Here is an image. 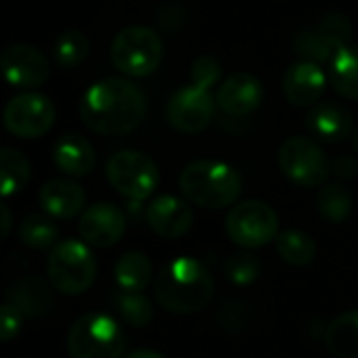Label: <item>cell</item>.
I'll use <instances>...</instances> for the list:
<instances>
[{
  "mask_svg": "<svg viewBox=\"0 0 358 358\" xmlns=\"http://www.w3.org/2000/svg\"><path fill=\"white\" fill-rule=\"evenodd\" d=\"M145 118V97L127 78H103L87 89L80 120L99 135H127Z\"/></svg>",
  "mask_w": 358,
  "mask_h": 358,
  "instance_id": "1",
  "label": "cell"
},
{
  "mask_svg": "<svg viewBox=\"0 0 358 358\" xmlns=\"http://www.w3.org/2000/svg\"><path fill=\"white\" fill-rule=\"evenodd\" d=\"M213 287V276L203 262L177 257L156 274L154 297L166 312L194 314L211 301Z\"/></svg>",
  "mask_w": 358,
  "mask_h": 358,
  "instance_id": "2",
  "label": "cell"
},
{
  "mask_svg": "<svg viewBox=\"0 0 358 358\" xmlns=\"http://www.w3.org/2000/svg\"><path fill=\"white\" fill-rule=\"evenodd\" d=\"M179 190L199 207L224 209L238 201L243 192V179L226 162L220 160H194L184 166L179 175Z\"/></svg>",
  "mask_w": 358,
  "mask_h": 358,
  "instance_id": "3",
  "label": "cell"
},
{
  "mask_svg": "<svg viewBox=\"0 0 358 358\" xmlns=\"http://www.w3.org/2000/svg\"><path fill=\"white\" fill-rule=\"evenodd\" d=\"M124 335L120 324L99 312L80 316L68 333L70 358H122Z\"/></svg>",
  "mask_w": 358,
  "mask_h": 358,
  "instance_id": "4",
  "label": "cell"
},
{
  "mask_svg": "<svg viewBox=\"0 0 358 358\" xmlns=\"http://www.w3.org/2000/svg\"><path fill=\"white\" fill-rule=\"evenodd\" d=\"M47 274L53 289L66 295H80L93 287L97 276V262L85 243L62 241L49 255Z\"/></svg>",
  "mask_w": 358,
  "mask_h": 358,
  "instance_id": "5",
  "label": "cell"
},
{
  "mask_svg": "<svg viewBox=\"0 0 358 358\" xmlns=\"http://www.w3.org/2000/svg\"><path fill=\"white\" fill-rule=\"evenodd\" d=\"M162 41L158 32L145 26L122 28L112 41V62L114 66L133 78L150 76L162 62Z\"/></svg>",
  "mask_w": 358,
  "mask_h": 358,
  "instance_id": "6",
  "label": "cell"
},
{
  "mask_svg": "<svg viewBox=\"0 0 358 358\" xmlns=\"http://www.w3.org/2000/svg\"><path fill=\"white\" fill-rule=\"evenodd\" d=\"M106 175L110 186L133 203L150 199L158 186L156 162L137 150H122L112 154L106 164Z\"/></svg>",
  "mask_w": 358,
  "mask_h": 358,
  "instance_id": "7",
  "label": "cell"
},
{
  "mask_svg": "<svg viewBox=\"0 0 358 358\" xmlns=\"http://www.w3.org/2000/svg\"><path fill=\"white\" fill-rule=\"evenodd\" d=\"M278 166L282 175L301 188H316L327 182L331 164L322 148L310 137H289L278 150Z\"/></svg>",
  "mask_w": 358,
  "mask_h": 358,
  "instance_id": "8",
  "label": "cell"
},
{
  "mask_svg": "<svg viewBox=\"0 0 358 358\" xmlns=\"http://www.w3.org/2000/svg\"><path fill=\"white\" fill-rule=\"evenodd\" d=\"M230 241L243 249H262L278 236V215L262 201H245L232 207L226 217Z\"/></svg>",
  "mask_w": 358,
  "mask_h": 358,
  "instance_id": "9",
  "label": "cell"
},
{
  "mask_svg": "<svg viewBox=\"0 0 358 358\" xmlns=\"http://www.w3.org/2000/svg\"><path fill=\"white\" fill-rule=\"evenodd\" d=\"M352 41V24L341 13H327L316 26L301 30L295 36V51L314 64L331 62Z\"/></svg>",
  "mask_w": 358,
  "mask_h": 358,
  "instance_id": "10",
  "label": "cell"
},
{
  "mask_svg": "<svg viewBox=\"0 0 358 358\" xmlns=\"http://www.w3.org/2000/svg\"><path fill=\"white\" fill-rule=\"evenodd\" d=\"M55 114V103L47 95L26 91L7 101L3 120L7 131L15 137L34 139L51 131Z\"/></svg>",
  "mask_w": 358,
  "mask_h": 358,
  "instance_id": "11",
  "label": "cell"
},
{
  "mask_svg": "<svg viewBox=\"0 0 358 358\" xmlns=\"http://www.w3.org/2000/svg\"><path fill=\"white\" fill-rule=\"evenodd\" d=\"M0 74L17 89H34L47 83L51 66L34 45L11 43L0 51Z\"/></svg>",
  "mask_w": 358,
  "mask_h": 358,
  "instance_id": "12",
  "label": "cell"
},
{
  "mask_svg": "<svg viewBox=\"0 0 358 358\" xmlns=\"http://www.w3.org/2000/svg\"><path fill=\"white\" fill-rule=\"evenodd\" d=\"M215 116V99L211 91L196 85L175 91L166 106V118L179 133H201Z\"/></svg>",
  "mask_w": 358,
  "mask_h": 358,
  "instance_id": "13",
  "label": "cell"
},
{
  "mask_svg": "<svg viewBox=\"0 0 358 358\" xmlns=\"http://www.w3.org/2000/svg\"><path fill=\"white\" fill-rule=\"evenodd\" d=\"M124 228H127L124 213L110 203H97L89 207L78 222V232L83 241L95 249L114 247L122 238Z\"/></svg>",
  "mask_w": 358,
  "mask_h": 358,
  "instance_id": "14",
  "label": "cell"
},
{
  "mask_svg": "<svg viewBox=\"0 0 358 358\" xmlns=\"http://www.w3.org/2000/svg\"><path fill=\"white\" fill-rule=\"evenodd\" d=\"M192 209L177 196H158L145 209V222L160 238H182L192 228Z\"/></svg>",
  "mask_w": 358,
  "mask_h": 358,
  "instance_id": "15",
  "label": "cell"
},
{
  "mask_svg": "<svg viewBox=\"0 0 358 358\" xmlns=\"http://www.w3.org/2000/svg\"><path fill=\"white\" fill-rule=\"evenodd\" d=\"M327 87V74L314 62L301 59L291 64L282 74V93L289 103L306 108L318 101Z\"/></svg>",
  "mask_w": 358,
  "mask_h": 358,
  "instance_id": "16",
  "label": "cell"
},
{
  "mask_svg": "<svg viewBox=\"0 0 358 358\" xmlns=\"http://www.w3.org/2000/svg\"><path fill=\"white\" fill-rule=\"evenodd\" d=\"M264 99L262 83L247 72L232 74L217 91V106L230 116H247L259 108Z\"/></svg>",
  "mask_w": 358,
  "mask_h": 358,
  "instance_id": "17",
  "label": "cell"
},
{
  "mask_svg": "<svg viewBox=\"0 0 358 358\" xmlns=\"http://www.w3.org/2000/svg\"><path fill=\"white\" fill-rule=\"evenodd\" d=\"M306 127L310 135L318 141L337 143L352 133L354 118L345 106L335 101H322L310 108V112L306 114Z\"/></svg>",
  "mask_w": 358,
  "mask_h": 358,
  "instance_id": "18",
  "label": "cell"
},
{
  "mask_svg": "<svg viewBox=\"0 0 358 358\" xmlns=\"http://www.w3.org/2000/svg\"><path fill=\"white\" fill-rule=\"evenodd\" d=\"M85 190L70 179H51L38 192V203L49 217L72 220L85 207Z\"/></svg>",
  "mask_w": 358,
  "mask_h": 358,
  "instance_id": "19",
  "label": "cell"
},
{
  "mask_svg": "<svg viewBox=\"0 0 358 358\" xmlns=\"http://www.w3.org/2000/svg\"><path fill=\"white\" fill-rule=\"evenodd\" d=\"M55 164L70 177H85L95 169V150L89 139L76 133H68L57 139L53 148Z\"/></svg>",
  "mask_w": 358,
  "mask_h": 358,
  "instance_id": "20",
  "label": "cell"
},
{
  "mask_svg": "<svg viewBox=\"0 0 358 358\" xmlns=\"http://www.w3.org/2000/svg\"><path fill=\"white\" fill-rule=\"evenodd\" d=\"M324 343L337 358H358V310L333 318L324 331Z\"/></svg>",
  "mask_w": 358,
  "mask_h": 358,
  "instance_id": "21",
  "label": "cell"
},
{
  "mask_svg": "<svg viewBox=\"0 0 358 358\" xmlns=\"http://www.w3.org/2000/svg\"><path fill=\"white\" fill-rule=\"evenodd\" d=\"M329 80L341 97L358 101V45L343 47L329 62Z\"/></svg>",
  "mask_w": 358,
  "mask_h": 358,
  "instance_id": "22",
  "label": "cell"
},
{
  "mask_svg": "<svg viewBox=\"0 0 358 358\" xmlns=\"http://www.w3.org/2000/svg\"><path fill=\"white\" fill-rule=\"evenodd\" d=\"M114 278L124 293H141L152 280V262L139 251H129L116 262Z\"/></svg>",
  "mask_w": 358,
  "mask_h": 358,
  "instance_id": "23",
  "label": "cell"
},
{
  "mask_svg": "<svg viewBox=\"0 0 358 358\" xmlns=\"http://www.w3.org/2000/svg\"><path fill=\"white\" fill-rule=\"evenodd\" d=\"M30 182V160L13 148H0V199L13 196Z\"/></svg>",
  "mask_w": 358,
  "mask_h": 358,
  "instance_id": "24",
  "label": "cell"
},
{
  "mask_svg": "<svg viewBox=\"0 0 358 358\" xmlns=\"http://www.w3.org/2000/svg\"><path fill=\"white\" fill-rule=\"evenodd\" d=\"M11 303L28 316H41L53 306L49 287L41 278H26L9 291Z\"/></svg>",
  "mask_w": 358,
  "mask_h": 358,
  "instance_id": "25",
  "label": "cell"
},
{
  "mask_svg": "<svg viewBox=\"0 0 358 358\" xmlns=\"http://www.w3.org/2000/svg\"><path fill=\"white\" fill-rule=\"evenodd\" d=\"M274 245H276V253L280 255V259L289 266H308L316 257L314 238L299 230L278 232Z\"/></svg>",
  "mask_w": 358,
  "mask_h": 358,
  "instance_id": "26",
  "label": "cell"
},
{
  "mask_svg": "<svg viewBox=\"0 0 358 358\" xmlns=\"http://www.w3.org/2000/svg\"><path fill=\"white\" fill-rule=\"evenodd\" d=\"M20 236L28 247H32L36 251H45V249L57 245L59 228L53 222V217L43 215V213H32L24 220V224L20 228Z\"/></svg>",
  "mask_w": 358,
  "mask_h": 358,
  "instance_id": "27",
  "label": "cell"
},
{
  "mask_svg": "<svg viewBox=\"0 0 358 358\" xmlns=\"http://www.w3.org/2000/svg\"><path fill=\"white\" fill-rule=\"evenodd\" d=\"M318 213L331 224H343L352 213V196L341 184H327L316 201Z\"/></svg>",
  "mask_w": 358,
  "mask_h": 358,
  "instance_id": "28",
  "label": "cell"
},
{
  "mask_svg": "<svg viewBox=\"0 0 358 358\" xmlns=\"http://www.w3.org/2000/svg\"><path fill=\"white\" fill-rule=\"evenodd\" d=\"M55 62L62 68L80 66L89 55V38L80 30H66L53 47Z\"/></svg>",
  "mask_w": 358,
  "mask_h": 358,
  "instance_id": "29",
  "label": "cell"
},
{
  "mask_svg": "<svg viewBox=\"0 0 358 358\" xmlns=\"http://www.w3.org/2000/svg\"><path fill=\"white\" fill-rule=\"evenodd\" d=\"M118 310L120 316L133 327H145L154 316L152 301L141 293H122L118 297Z\"/></svg>",
  "mask_w": 358,
  "mask_h": 358,
  "instance_id": "30",
  "label": "cell"
},
{
  "mask_svg": "<svg viewBox=\"0 0 358 358\" xmlns=\"http://www.w3.org/2000/svg\"><path fill=\"white\" fill-rule=\"evenodd\" d=\"M224 270H226V276L234 282V285H241V287H247L251 285L253 280H257L259 272H262V264L255 255L251 253H236V255H230L224 264Z\"/></svg>",
  "mask_w": 358,
  "mask_h": 358,
  "instance_id": "31",
  "label": "cell"
},
{
  "mask_svg": "<svg viewBox=\"0 0 358 358\" xmlns=\"http://www.w3.org/2000/svg\"><path fill=\"white\" fill-rule=\"evenodd\" d=\"M222 76V66L215 57L211 55H201L192 64V85L211 91V87L220 80Z\"/></svg>",
  "mask_w": 358,
  "mask_h": 358,
  "instance_id": "32",
  "label": "cell"
},
{
  "mask_svg": "<svg viewBox=\"0 0 358 358\" xmlns=\"http://www.w3.org/2000/svg\"><path fill=\"white\" fill-rule=\"evenodd\" d=\"M24 324V314L9 301L0 303V341H11L20 335Z\"/></svg>",
  "mask_w": 358,
  "mask_h": 358,
  "instance_id": "33",
  "label": "cell"
},
{
  "mask_svg": "<svg viewBox=\"0 0 358 358\" xmlns=\"http://www.w3.org/2000/svg\"><path fill=\"white\" fill-rule=\"evenodd\" d=\"M331 171H335V175H337V177H341V179H350V177H354V175L358 173V162H356V158H354V156L343 154V156L335 158V162H333V169H331Z\"/></svg>",
  "mask_w": 358,
  "mask_h": 358,
  "instance_id": "34",
  "label": "cell"
},
{
  "mask_svg": "<svg viewBox=\"0 0 358 358\" xmlns=\"http://www.w3.org/2000/svg\"><path fill=\"white\" fill-rule=\"evenodd\" d=\"M11 228H13V213L5 203H0V241H5L9 236Z\"/></svg>",
  "mask_w": 358,
  "mask_h": 358,
  "instance_id": "35",
  "label": "cell"
},
{
  "mask_svg": "<svg viewBox=\"0 0 358 358\" xmlns=\"http://www.w3.org/2000/svg\"><path fill=\"white\" fill-rule=\"evenodd\" d=\"M124 358H166L164 354H160V352H156V350H135V352H131L129 356H124Z\"/></svg>",
  "mask_w": 358,
  "mask_h": 358,
  "instance_id": "36",
  "label": "cell"
},
{
  "mask_svg": "<svg viewBox=\"0 0 358 358\" xmlns=\"http://www.w3.org/2000/svg\"><path fill=\"white\" fill-rule=\"evenodd\" d=\"M352 143H354V150L358 152V129L354 131V137H352Z\"/></svg>",
  "mask_w": 358,
  "mask_h": 358,
  "instance_id": "37",
  "label": "cell"
}]
</instances>
